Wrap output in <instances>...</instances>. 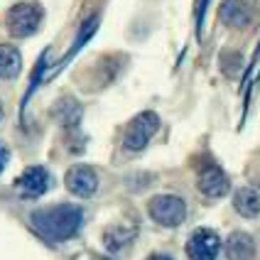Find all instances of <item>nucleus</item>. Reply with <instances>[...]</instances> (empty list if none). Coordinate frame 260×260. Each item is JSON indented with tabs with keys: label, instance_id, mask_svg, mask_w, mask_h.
I'll return each instance as SVG.
<instances>
[{
	"label": "nucleus",
	"instance_id": "f257e3e1",
	"mask_svg": "<svg viewBox=\"0 0 260 260\" xmlns=\"http://www.w3.org/2000/svg\"><path fill=\"white\" fill-rule=\"evenodd\" d=\"M29 221L42 238L52 241V243H61L79 233L81 223H84V211L72 204H57V206H47V209L35 211Z\"/></svg>",
	"mask_w": 260,
	"mask_h": 260
},
{
	"label": "nucleus",
	"instance_id": "f03ea898",
	"mask_svg": "<svg viewBox=\"0 0 260 260\" xmlns=\"http://www.w3.org/2000/svg\"><path fill=\"white\" fill-rule=\"evenodd\" d=\"M157 128H159L157 113L145 111V113H140V116H135L128 123V128H125L123 147H125L128 152H140V150H145V145L152 140V135L157 133Z\"/></svg>",
	"mask_w": 260,
	"mask_h": 260
},
{
	"label": "nucleus",
	"instance_id": "7ed1b4c3",
	"mask_svg": "<svg viewBox=\"0 0 260 260\" xmlns=\"http://www.w3.org/2000/svg\"><path fill=\"white\" fill-rule=\"evenodd\" d=\"M147 211H150L155 223L174 229V226H179L187 218V204H184V199H179L174 194H159L155 199H150Z\"/></svg>",
	"mask_w": 260,
	"mask_h": 260
},
{
	"label": "nucleus",
	"instance_id": "20e7f679",
	"mask_svg": "<svg viewBox=\"0 0 260 260\" xmlns=\"http://www.w3.org/2000/svg\"><path fill=\"white\" fill-rule=\"evenodd\" d=\"M42 25V8L35 3H17L8 13V29L13 37H29Z\"/></svg>",
	"mask_w": 260,
	"mask_h": 260
},
{
	"label": "nucleus",
	"instance_id": "39448f33",
	"mask_svg": "<svg viewBox=\"0 0 260 260\" xmlns=\"http://www.w3.org/2000/svg\"><path fill=\"white\" fill-rule=\"evenodd\" d=\"M221 250V238L211 229H199L187 241V255L191 260H216Z\"/></svg>",
	"mask_w": 260,
	"mask_h": 260
},
{
	"label": "nucleus",
	"instance_id": "423d86ee",
	"mask_svg": "<svg viewBox=\"0 0 260 260\" xmlns=\"http://www.w3.org/2000/svg\"><path fill=\"white\" fill-rule=\"evenodd\" d=\"M52 184V177L44 167H27L25 172L15 179V189L22 199H37Z\"/></svg>",
	"mask_w": 260,
	"mask_h": 260
},
{
	"label": "nucleus",
	"instance_id": "0eeeda50",
	"mask_svg": "<svg viewBox=\"0 0 260 260\" xmlns=\"http://www.w3.org/2000/svg\"><path fill=\"white\" fill-rule=\"evenodd\" d=\"M67 189L76 194V197H81V199H88V197H93L96 194V189H99V174L93 172L88 165H76L72 167L69 172H67Z\"/></svg>",
	"mask_w": 260,
	"mask_h": 260
},
{
	"label": "nucleus",
	"instance_id": "6e6552de",
	"mask_svg": "<svg viewBox=\"0 0 260 260\" xmlns=\"http://www.w3.org/2000/svg\"><path fill=\"white\" fill-rule=\"evenodd\" d=\"M229 189H231V182H229V177L223 174V170H218V167H206V170L199 174V191L206 194L209 199H221V197H226Z\"/></svg>",
	"mask_w": 260,
	"mask_h": 260
},
{
	"label": "nucleus",
	"instance_id": "1a4fd4ad",
	"mask_svg": "<svg viewBox=\"0 0 260 260\" xmlns=\"http://www.w3.org/2000/svg\"><path fill=\"white\" fill-rule=\"evenodd\" d=\"M223 250H226L229 260H253L255 258V241L243 231H233L226 238Z\"/></svg>",
	"mask_w": 260,
	"mask_h": 260
},
{
	"label": "nucleus",
	"instance_id": "9d476101",
	"mask_svg": "<svg viewBox=\"0 0 260 260\" xmlns=\"http://www.w3.org/2000/svg\"><path fill=\"white\" fill-rule=\"evenodd\" d=\"M221 20L231 27H246L253 20V8L246 0H226L221 5Z\"/></svg>",
	"mask_w": 260,
	"mask_h": 260
},
{
	"label": "nucleus",
	"instance_id": "9b49d317",
	"mask_svg": "<svg viewBox=\"0 0 260 260\" xmlns=\"http://www.w3.org/2000/svg\"><path fill=\"white\" fill-rule=\"evenodd\" d=\"M233 209L246 218H255L260 214V191L255 187H241L233 194Z\"/></svg>",
	"mask_w": 260,
	"mask_h": 260
},
{
	"label": "nucleus",
	"instance_id": "f8f14e48",
	"mask_svg": "<svg viewBox=\"0 0 260 260\" xmlns=\"http://www.w3.org/2000/svg\"><path fill=\"white\" fill-rule=\"evenodd\" d=\"M22 69V57L13 44H0V79H15Z\"/></svg>",
	"mask_w": 260,
	"mask_h": 260
},
{
	"label": "nucleus",
	"instance_id": "ddd939ff",
	"mask_svg": "<svg viewBox=\"0 0 260 260\" xmlns=\"http://www.w3.org/2000/svg\"><path fill=\"white\" fill-rule=\"evenodd\" d=\"M5 165H8V150H5V145L0 143V172L5 170Z\"/></svg>",
	"mask_w": 260,
	"mask_h": 260
},
{
	"label": "nucleus",
	"instance_id": "4468645a",
	"mask_svg": "<svg viewBox=\"0 0 260 260\" xmlns=\"http://www.w3.org/2000/svg\"><path fill=\"white\" fill-rule=\"evenodd\" d=\"M147 260H174L172 255H167V253H152Z\"/></svg>",
	"mask_w": 260,
	"mask_h": 260
},
{
	"label": "nucleus",
	"instance_id": "2eb2a0df",
	"mask_svg": "<svg viewBox=\"0 0 260 260\" xmlns=\"http://www.w3.org/2000/svg\"><path fill=\"white\" fill-rule=\"evenodd\" d=\"M3 116H5V113H3V103H0V120H3Z\"/></svg>",
	"mask_w": 260,
	"mask_h": 260
}]
</instances>
